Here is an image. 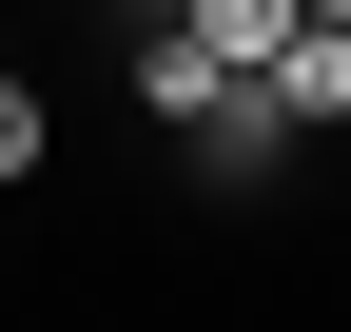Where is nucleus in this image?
Instances as JSON below:
<instances>
[{
    "instance_id": "f257e3e1",
    "label": "nucleus",
    "mask_w": 351,
    "mask_h": 332,
    "mask_svg": "<svg viewBox=\"0 0 351 332\" xmlns=\"http://www.w3.org/2000/svg\"><path fill=\"white\" fill-rule=\"evenodd\" d=\"M137 98H156V117H195V137H215V98H234V59H215L195 20H156V39H137Z\"/></svg>"
},
{
    "instance_id": "f03ea898",
    "label": "nucleus",
    "mask_w": 351,
    "mask_h": 332,
    "mask_svg": "<svg viewBox=\"0 0 351 332\" xmlns=\"http://www.w3.org/2000/svg\"><path fill=\"white\" fill-rule=\"evenodd\" d=\"M176 20H195V39H215V59H234V78H254V59H274V39H293V20H313V0H176Z\"/></svg>"
},
{
    "instance_id": "7ed1b4c3",
    "label": "nucleus",
    "mask_w": 351,
    "mask_h": 332,
    "mask_svg": "<svg viewBox=\"0 0 351 332\" xmlns=\"http://www.w3.org/2000/svg\"><path fill=\"white\" fill-rule=\"evenodd\" d=\"M39 137H59V98H39V78H0V176H39Z\"/></svg>"
},
{
    "instance_id": "20e7f679",
    "label": "nucleus",
    "mask_w": 351,
    "mask_h": 332,
    "mask_svg": "<svg viewBox=\"0 0 351 332\" xmlns=\"http://www.w3.org/2000/svg\"><path fill=\"white\" fill-rule=\"evenodd\" d=\"M313 20H351V0H313Z\"/></svg>"
}]
</instances>
